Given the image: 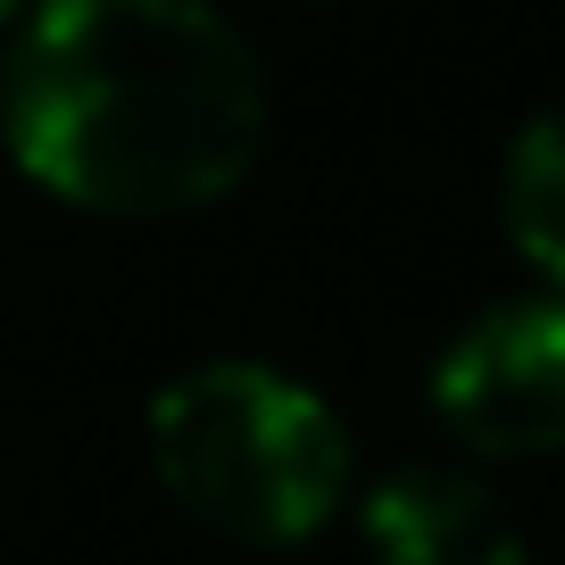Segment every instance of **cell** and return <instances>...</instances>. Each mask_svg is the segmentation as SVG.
Masks as SVG:
<instances>
[{
  "mask_svg": "<svg viewBox=\"0 0 565 565\" xmlns=\"http://www.w3.org/2000/svg\"><path fill=\"white\" fill-rule=\"evenodd\" d=\"M499 209H508V242L565 291V100H548L541 117L515 134Z\"/></svg>",
  "mask_w": 565,
  "mask_h": 565,
  "instance_id": "5b68a950",
  "label": "cell"
},
{
  "mask_svg": "<svg viewBox=\"0 0 565 565\" xmlns=\"http://www.w3.org/2000/svg\"><path fill=\"white\" fill-rule=\"evenodd\" d=\"M358 532L374 565H524V532L475 466H391L358 499Z\"/></svg>",
  "mask_w": 565,
  "mask_h": 565,
  "instance_id": "277c9868",
  "label": "cell"
},
{
  "mask_svg": "<svg viewBox=\"0 0 565 565\" xmlns=\"http://www.w3.org/2000/svg\"><path fill=\"white\" fill-rule=\"evenodd\" d=\"M9 18H25V0H0V25H9Z\"/></svg>",
  "mask_w": 565,
  "mask_h": 565,
  "instance_id": "8992f818",
  "label": "cell"
},
{
  "mask_svg": "<svg viewBox=\"0 0 565 565\" xmlns=\"http://www.w3.org/2000/svg\"><path fill=\"white\" fill-rule=\"evenodd\" d=\"M433 416L475 458L565 449V291L482 308L433 366Z\"/></svg>",
  "mask_w": 565,
  "mask_h": 565,
  "instance_id": "3957f363",
  "label": "cell"
},
{
  "mask_svg": "<svg viewBox=\"0 0 565 565\" xmlns=\"http://www.w3.org/2000/svg\"><path fill=\"white\" fill-rule=\"evenodd\" d=\"M159 491L233 548L317 541L358 482L341 407L266 358H200L167 374L141 416Z\"/></svg>",
  "mask_w": 565,
  "mask_h": 565,
  "instance_id": "7a4b0ae2",
  "label": "cell"
},
{
  "mask_svg": "<svg viewBox=\"0 0 565 565\" xmlns=\"http://www.w3.org/2000/svg\"><path fill=\"white\" fill-rule=\"evenodd\" d=\"M275 92L216 0H42L0 67V150L42 200L117 225L249 183Z\"/></svg>",
  "mask_w": 565,
  "mask_h": 565,
  "instance_id": "6da1fadb",
  "label": "cell"
}]
</instances>
